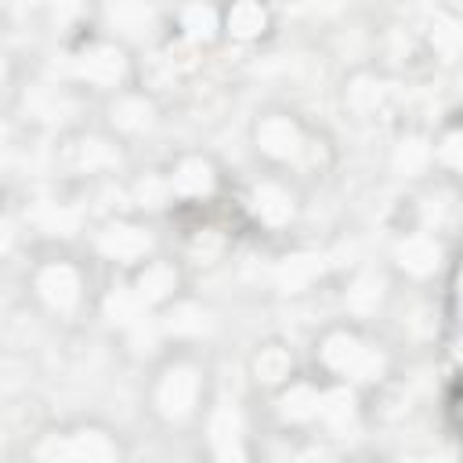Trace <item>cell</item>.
I'll list each match as a JSON object with an SVG mask.
<instances>
[{"mask_svg":"<svg viewBox=\"0 0 463 463\" xmlns=\"http://www.w3.org/2000/svg\"><path fill=\"white\" fill-rule=\"evenodd\" d=\"M36 463H119V445L98 427L51 430L36 441Z\"/></svg>","mask_w":463,"mask_h":463,"instance_id":"6da1fadb","label":"cell"},{"mask_svg":"<svg viewBox=\"0 0 463 463\" xmlns=\"http://www.w3.org/2000/svg\"><path fill=\"white\" fill-rule=\"evenodd\" d=\"M318 362L326 365V373H333L344 383H351V380H376L380 369H383V358L376 354V347H369L362 336H354L347 329H333V333L322 336Z\"/></svg>","mask_w":463,"mask_h":463,"instance_id":"7a4b0ae2","label":"cell"},{"mask_svg":"<svg viewBox=\"0 0 463 463\" xmlns=\"http://www.w3.org/2000/svg\"><path fill=\"white\" fill-rule=\"evenodd\" d=\"M199 398H203V373L188 362L166 365L152 383V409L170 423L188 420L199 409Z\"/></svg>","mask_w":463,"mask_h":463,"instance_id":"3957f363","label":"cell"},{"mask_svg":"<svg viewBox=\"0 0 463 463\" xmlns=\"http://www.w3.org/2000/svg\"><path fill=\"white\" fill-rule=\"evenodd\" d=\"M83 271L69 260H47L33 275V293L36 300L54 311V315H72L83 304Z\"/></svg>","mask_w":463,"mask_h":463,"instance_id":"277c9868","label":"cell"},{"mask_svg":"<svg viewBox=\"0 0 463 463\" xmlns=\"http://www.w3.org/2000/svg\"><path fill=\"white\" fill-rule=\"evenodd\" d=\"M253 145H257V152H260L264 159H271V163H297V159H304V152H307V134H304V127H300L293 116H286V112H268V116H260L257 127H253Z\"/></svg>","mask_w":463,"mask_h":463,"instance_id":"5b68a950","label":"cell"},{"mask_svg":"<svg viewBox=\"0 0 463 463\" xmlns=\"http://www.w3.org/2000/svg\"><path fill=\"white\" fill-rule=\"evenodd\" d=\"M72 72L80 83H90V87H119L127 76V54L112 40H90L87 47L76 51Z\"/></svg>","mask_w":463,"mask_h":463,"instance_id":"8992f818","label":"cell"},{"mask_svg":"<svg viewBox=\"0 0 463 463\" xmlns=\"http://www.w3.org/2000/svg\"><path fill=\"white\" fill-rule=\"evenodd\" d=\"M94 250L112 260V264H145L148 260V250H152V235L145 224L137 221H109L98 235H94Z\"/></svg>","mask_w":463,"mask_h":463,"instance_id":"52a82bcc","label":"cell"},{"mask_svg":"<svg viewBox=\"0 0 463 463\" xmlns=\"http://www.w3.org/2000/svg\"><path fill=\"white\" fill-rule=\"evenodd\" d=\"M177 289H181V271L174 268V260H159V257H148L145 264H137L134 282H130V293L141 300L145 311L174 304Z\"/></svg>","mask_w":463,"mask_h":463,"instance_id":"ba28073f","label":"cell"},{"mask_svg":"<svg viewBox=\"0 0 463 463\" xmlns=\"http://www.w3.org/2000/svg\"><path fill=\"white\" fill-rule=\"evenodd\" d=\"M163 177H166L170 199H206L217 188V166L210 156H199V152L181 156Z\"/></svg>","mask_w":463,"mask_h":463,"instance_id":"9c48e42d","label":"cell"},{"mask_svg":"<svg viewBox=\"0 0 463 463\" xmlns=\"http://www.w3.org/2000/svg\"><path fill=\"white\" fill-rule=\"evenodd\" d=\"M250 213L264 224V228H282L293 221L297 213V199L282 181H257L250 188Z\"/></svg>","mask_w":463,"mask_h":463,"instance_id":"30bf717a","label":"cell"},{"mask_svg":"<svg viewBox=\"0 0 463 463\" xmlns=\"http://www.w3.org/2000/svg\"><path fill=\"white\" fill-rule=\"evenodd\" d=\"M156 123V105L148 94H137V90H127L119 94L112 105H109V127L123 137H137L145 134L148 127Z\"/></svg>","mask_w":463,"mask_h":463,"instance_id":"8fae6325","label":"cell"},{"mask_svg":"<svg viewBox=\"0 0 463 463\" xmlns=\"http://www.w3.org/2000/svg\"><path fill=\"white\" fill-rule=\"evenodd\" d=\"M210 445H213V459L217 463H250L235 409L224 405V409L213 412V420H210Z\"/></svg>","mask_w":463,"mask_h":463,"instance_id":"7c38bea8","label":"cell"},{"mask_svg":"<svg viewBox=\"0 0 463 463\" xmlns=\"http://www.w3.org/2000/svg\"><path fill=\"white\" fill-rule=\"evenodd\" d=\"M279 412L289 423H315L322 412V387L311 380H289L286 387H279Z\"/></svg>","mask_w":463,"mask_h":463,"instance_id":"4fadbf2b","label":"cell"},{"mask_svg":"<svg viewBox=\"0 0 463 463\" xmlns=\"http://www.w3.org/2000/svg\"><path fill=\"white\" fill-rule=\"evenodd\" d=\"M221 29L235 40H257L268 33V7L264 4H253V0H239L232 4L224 14H221Z\"/></svg>","mask_w":463,"mask_h":463,"instance_id":"5bb4252c","label":"cell"},{"mask_svg":"<svg viewBox=\"0 0 463 463\" xmlns=\"http://www.w3.org/2000/svg\"><path fill=\"white\" fill-rule=\"evenodd\" d=\"M253 380L264 387H286L293 380V354L282 344H264L253 354Z\"/></svg>","mask_w":463,"mask_h":463,"instance_id":"9a60e30c","label":"cell"},{"mask_svg":"<svg viewBox=\"0 0 463 463\" xmlns=\"http://www.w3.org/2000/svg\"><path fill=\"white\" fill-rule=\"evenodd\" d=\"M177 29H181V36L188 43H210L217 36V29H221V11L206 7V4H188L177 14Z\"/></svg>","mask_w":463,"mask_h":463,"instance_id":"2e32d148","label":"cell"},{"mask_svg":"<svg viewBox=\"0 0 463 463\" xmlns=\"http://www.w3.org/2000/svg\"><path fill=\"white\" fill-rule=\"evenodd\" d=\"M72 163H76V170H87V174L112 170V166L119 163V148H116L109 137H83V141L72 148Z\"/></svg>","mask_w":463,"mask_h":463,"instance_id":"e0dca14e","label":"cell"},{"mask_svg":"<svg viewBox=\"0 0 463 463\" xmlns=\"http://www.w3.org/2000/svg\"><path fill=\"white\" fill-rule=\"evenodd\" d=\"M398 260H402L405 271L427 275V271H434V264H438V246H434V239H427V235H412V239H405V242L398 246Z\"/></svg>","mask_w":463,"mask_h":463,"instance_id":"ac0fdd59","label":"cell"},{"mask_svg":"<svg viewBox=\"0 0 463 463\" xmlns=\"http://www.w3.org/2000/svg\"><path fill=\"white\" fill-rule=\"evenodd\" d=\"M427 159H430V152H427L420 141H402L398 152H394V166H398L405 177H416V174L427 166Z\"/></svg>","mask_w":463,"mask_h":463,"instance_id":"d6986e66","label":"cell"},{"mask_svg":"<svg viewBox=\"0 0 463 463\" xmlns=\"http://www.w3.org/2000/svg\"><path fill=\"white\" fill-rule=\"evenodd\" d=\"M203 326H206V315L195 304H177L170 322H166L170 333H203Z\"/></svg>","mask_w":463,"mask_h":463,"instance_id":"ffe728a7","label":"cell"},{"mask_svg":"<svg viewBox=\"0 0 463 463\" xmlns=\"http://www.w3.org/2000/svg\"><path fill=\"white\" fill-rule=\"evenodd\" d=\"M376 300H380V279H376V275H362V279L347 289V304L358 307V311H369Z\"/></svg>","mask_w":463,"mask_h":463,"instance_id":"44dd1931","label":"cell"},{"mask_svg":"<svg viewBox=\"0 0 463 463\" xmlns=\"http://www.w3.org/2000/svg\"><path fill=\"white\" fill-rule=\"evenodd\" d=\"M109 18L116 29H145L148 25V7L141 4H119V7H109Z\"/></svg>","mask_w":463,"mask_h":463,"instance_id":"7402d4cb","label":"cell"},{"mask_svg":"<svg viewBox=\"0 0 463 463\" xmlns=\"http://www.w3.org/2000/svg\"><path fill=\"white\" fill-rule=\"evenodd\" d=\"M134 195H137V203H141V206H163V203L170 199L166 177H145V181H137Z\"/></svg>","mask_w":463,"mask_h":463,"instance_id":"603a6c76","label":"cell"},{"mask_svg":"<svg viewBox=\"0 0 463 463\" xmlns=\"http://www.w3.org/2000/svg\"><path fill=\"white\" fill-rule=\"evenodd\" d=\"M4 76H7V54H4V47H0V83H4Z\"/></svg>","mask_w":463,"mask_h":463,"instance_id":"cb8c5ba5","label":"cell"}]
</instances>
